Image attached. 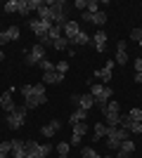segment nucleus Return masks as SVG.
<instances>
[{"mask_svg":"<svg viewBox=\"0 0 142 158\" xmlns=\"http://www.w3.org/2000/svg\"><path fill=\"white\" fill-rule=\"evenodd\" d=\"M90 94L95 97V106H97V109H104L107 102L111 99V94H114V90L109 85H104V83H93V85H90Z\"/></svg>","mask_w":142,"mask_h":158,"instance_id":"f257e3e1","label":"nucleus"},{"mask_svg":"<svg viewBox=\"0 0 142 158\" xmlns=\"http://www.w3.org/2000/svg\"><path fill=\"white\" fill-rule=\"evenodd\" d=\"M47 7H50V14H52V24L54 26H64L67 24V2L64 0H47Z\"/></svg>","mask_w":142,"mask_h":158,"instance_id":"f03ea898","label":"nucleus"},{"mask_svg":"<svg viewBox=\"0 0 142 158\" xmlns=\"http://www.w3.org/2000/svg\"><path fill=\"white\" fill-rule=\"evenodd\" d=\"M26 106H17L12 113H7V127L10 130H19L24 123H26Z\"/></svg>","mask_w":142,"mask_h":158,"instance_id":"7ed1b4c3","label":"nucleus"},{"mask_svg":"<svg viewBox=\"0 0 142 158\" xmlns=\"http://www.w3.org/2000/svg\"><path fill=\"white\" fill-rule=\"evenodd\" d=\"M26 26L31 28V33H33L36 38H41V35H47V33H50V28H52L54 24L52 21H41L38 17H36V19H28Z\"/></svg>","mask_w":142,"mask_h":158,"instance_id":"20e7f679","label":"nucleus"},{"mask_svg":"<svg viewBox=\"0 0 142 158\" xmlns=\"http://www.w3.org/2000/svg\"><path fill=\"white\" fill-rule=\"evenodd\" d=\"M43 59H45V47H43V45H38V43H36V45H33V47H31V50L26 52V57H24V61H26L28 66L41 64Z\"/></svg>","mask_w":142,"mask_h":158,"instance_id":"39448f33","label":"nucleus"},{"mask_svg":"<svg viewBox=\"0 0 142 158\" xmlns=\"http://www.w3.org/2000/svg\"><path fill=\"white\" fill-rule=\"evenodd\" d=\"M71 102L76 104V109H83V111H90L95 106V97L93 94H71Z\"/></svg>","mask_w":142,"mask_h":158,"instance_id":"423d86ee","label":"nucleus"},{"mask_svg":"<svg viewBox=\"0 0 142 158\" xmlns=\"http://www.w3.org/2000/svg\"><path fill=\"white\" fill-rule=\"evenodd\" d=\"M114 66H116V61L109 59L107 64L102 66V69H97V71H95V78L102 80V83H111V76H114Z\"/></svg>","mask_w":142,"mask_h":158,"instance_id":"0eeeda50","label":"nucleus"},{"mask_svg":"<svg viewBox=\"0 0 142 158\" xmlns=\"http://www.w3.org/2000/svg\"><path fill=\"white\" fill-rule=\"evenodd\" d=\"M81 31H83V28L78 26V21H74V19H69L67 24L62 26V33H64V38H67L69 43H71V40H74V38H76V35H78Z\"/></svg>","mask_w":142,"mask_h":158,"instance_id":"6e6552de","label":"nucleus"},{"mask_svg":"<svg viewBox=\"0 0 142 158\" xmlns=\"http://www.w3.org/2000/svg\"><path fill=\"white\" fill-rule=\"evenodd\" d=\"M116 64H121V66H126L128 64V43L126 40H118L116 43Z\"/></svg>","mask_w":142,"mask_h":158,"instance_id":"1a4fd4ad","label":"nucleus"},{"mask_svg":"<svg viewBox=\"0 0 142 158\" xmlns=\"http://www.w3.org/2000/svg\"><path fill=\"white\" fill-rule=\"evenodd\" d=\"M83 17V21H90V24H95V26H104L107 24V12H95V14H90V12H83L81 14Z\"/></svg>","mask_w":142,"mask_h":158,"instance_id":"9d476101","label":"nucleus"},{"mask_svg":"<svg viewBox=\"0 0 142 158\" xmlns=\"http://www.w3.org/2000/svg\"><path fill=\"white\" fill-rule=\"evenodd\" d=\"M41 83H45V85H59V83H64V73H59L57 69H54V71H47V73H43Z\"/></svg>","mask_w":142,"mask_h":158,"instance_id":"9b49d317","label":"nucleus"},{"mask_svg":"<svg viewBox=\"0 0 142 158\" xmlns=\"http://www.w3.org/2000/svg\"><path fill=\"white\" fill-rule=\"evenodd\" d=\"M93 45L97 52H104L107 50V33H104V28H100V31H95L93 35Z\"/></svg>","mask_w":142,"mask_h":158,"instance_id":"f8f14e48","label":"nucleus"},{"mask_svg":"<svg viewBox=\"0 0 142 158\" xmlns=\"http://www.w3.org/2000/svg\"><path fill=\"white\" fill-rule=\"evenodd\" d=\"M45 102H47L45 94H31V97L24 99V106H26L28 111H31V109H38V106H43Z\"/></svg>","mask_w":142,"mask_h":158,"instance_id":"ddd939ff","label":"nucleus"},{"mask_svg":"<svg viewBox=\"0 0 142 158\" xmlns=\"http://www.w3.org/2000/svg\"><path fill=\"white\" fill-rule=\"evenodd\" d=\"M0 97H2V111L12 113L14 109H17V104L12 102V97H14V90H5V92L0 94Z\"/></svg>","mask_w":142,"mask_h":158,"instance_id":"4468645a","label":"nucleus"},{"mask_svg":"<svg viewBox=\"0 0 142 158\" xmlns=\"http://www.w3.org/2000/svg\"><path fill=\"white\" fill-rule=\"evenodd\" d=\"M59 130H62V120H50L47 125L41 127V135L43 137H52V135H57Z\"/></svg>","mask_w":142,"mask_h":158,"instance_id":"2eb2a0df","label":"nucleus"},{"mask_svg":"<svg viewBox=\"0 0 142 158\" xmlns=\"http://www.w3.org/2000/svg\"><path fill=\"white\" fill-rule=\"evenodd\" d=\"M107 132H109V127H107V123H95V127H93V142H102V139H107Z\"/></svg>","mask_w":142,"mask_h":158,"instance_id":"dca6fc26","label":"nucleus"},{"mask_svg":"<svg viewBox=\"0 0 142 158\" xmlns=\"http://www.w3.org/2000/svg\"><path fill=\"white\" fill-rule=\"evenodd\" d=\"M85 120H88V111L76 109V111L71 113V125H76V123H85Z\"/></svg>","mask_w":142,"mask_h":158,"instance_id":"f3484780","label":"nucleus"},{"mask_svg":"<svg viewBox=\"0 0 142 158\" xmlns=\"http://www.w3.org/2000/svg\"><path fill=\"white\" fill-rule=\"evenodd\" d=\"M24 151H26V156L28 153H38L41 151V144L36 139H24Z\"/></svg>","mask_w":142,"mask_h":158,"instance_id":"a211bd4d","label":"nucleus"},{"mask_svg":"<svg viewBox=\"0 0 142 158\" xmlns=\"http://www.w3.org/2000/svg\"><path fill=\"white\" fill-rule=\"evenodd\" d=\"M104 120H107V127H118L121 113H104Z\"/></svg>","mask_w":142,"mask_h":158,"instance_id":"6ab92c4d","label":"nucleus"},{"mask_svg":"<svg viewBox=\"0 0 142 158\" xmlns=\"http://www.w3.org/2000/svg\"><path fill=\"white\" fill-rule=\"evenodd\" d=\"M118 151H123L126 156H130V153H135V142H133V139H126V142H121V146H118Z\"/></svg>","mask_w":142,"mask_h":158,"instance_id":"aec40b11","label":"nucleus"},{"mask_svg":"<svg viewBox=\"0 0 142 158\" xmlns=\"http://www.w3.org/2000/svg\"><path fill=\"white\" fill-rule=\"evenodd\" d=\"M102 113H121V104H118V102H114V99H109L107 106L102 109Z\"/></svg>","mask_w":142,"mask_h":158,"instance_id":"412c9836","label":"nucleus"},{"mask_svg":"<svg viewBox=\"0 0 142 158\" xmlns=\"http://www.w3.org/2000/svg\"><path fill=\"white\" fill-rule=\"evenodd\" d=\"M17 14H21V17H28V14H31L28 0H17Z\"/></svg>","mask_w":142,"mask_h":158,"instance_id":"4be33fe9","label":"nucleus"},{"mask_svg":"<svg viewBox=\"0 0 142 158\" xmlns=\"http://www.w3.org/2000/svg\"><path fill=\"white\" fill-rule=\"evenodd\" d=\"M69 45H71V43H69V40L62 35V38H57V40L52 43V50H59V52H64V50H69Z\"/></svg>","mask_w":142,"mask_h":158,"instance_id":"5701e85b","label":"nucleus"},{"mask_svg":"<svg viewBox=\"0 0 142 158\" xmlns=\"http://www.w3.org/2000/svg\"><path fill=\"white\" fill-rule=\"evenodd\" d=\"M88 43H90V35H88L85 31H81L74 40H71V45H88Z\"/></svg>","mask_w":142,"mask_h":158,"instance_id":"b1692460","label":"nucleus"},{"mask_svg":"<svg viewBox=\"0 0 142 158\" xmlns=\"http://www.w3.org/2000/svg\"><path fill=\"white\" fill-rule=\"evenodd\" d=\"M7 38H10V43H12V40H19V35H21V31H19V26H10L7 28Z\"/></svg>","mask_w":142,"mask_h":158,"instance_id":"393cba45","label":"nucleus"},{"mask_svg":"<svg viewBox=\"0 0 142 158\" xmlns=\"http://www.w3.org/2000/svg\"><path fill=\"white\" fill-rule=\"evenodd\" d=\"M81 156L83 158H102L100 153L95 151V149H90V146H83V149H81Z\"/></svg>","mask_w":142,"mask_h":158,"instance_id":"a878e982","label":"nucleus"},{"mask_svg":"<svg viewBox=\"0 0 142 158\" xmlns=\"http://www.w3.org/2000/svg\"><path fill=\"white\" fill-rule=\"evenodd\" d=\"M88 130H90L88 123H76V125H74V135H78V137H83Z\"/></svg>","mask_w":142,"mask_h":158,"instance_id":"bb28decb","label":"nucleus"},{"mask_svg":"<svg viewBox=\"0 0 142 158\" xmlns=\"http://www.w3.org/2000/svg\"><path fill=\"white\" fill-rule=\"evenodd\" d=\"M69 149H71L69 142H59L57 144V156H69Z\"/></svg>","mask_w":142,"mask_h":158,"instance_id":"cd10ccee","label":"nucleus"},{"mask_svg":"<svg viewBox=\"0 0 142 158\" xmlns=\"http://www.w3.org/2000/svg\"><path fill=\"white\" fill-rule=\"evenodd\" d=\"M128 118L135 120V123H142V109H130V111H128Z\"/></svg>","mask_w":142,"mask_h":158,"instance_id":"c85d7f7f","label":"nucleus"},{"mask_svg":"<svg viewBox=\"0 0 142 158\" xmlns=\"http://www.w3.org/2000/svg\"><path fill=\"white\" fill-rule=\"evenodd\" d=\"M38 66L43 69V73H47V71H54V69H57V64H52L50 59H43V61H41Z\"/></svg>","mask_w":142,"mask_h":158,"instance_id":"c756f323","label":"nucleus"},{"mask_svg":"<svg viewBox=\"0 0 142 158\" xmlns=\"http://www.w3.org/2000/svg\"><path fill=\"white\" fill-rule=\"evenodd\" d=\"M130 40H135L137 45L142 47V31L140 28H133V31H130Z\"/></svg>","mask_w":142,"mask_h":158,"instance_id":"7c9ffc66","label":"nucleus"},{"mask_svg":"<svg viewBox=\"0 0 142 158\" xmlns=\"http://www.w3.org/2000/svg\"><path fill=\"white\" fill-rule=\"evenodd\" d=\"M47 35H50V38H52V40L62 38V35H64V33H62V26H52V28H50V33H47Z\"/></svg>","mask_w":142,"mask_h":158,"instance_id":"2f4dec72","label":"nucleus"},{"mask_svg":"<svg viewBox=\"0 0 142 158\" xmlns=\"http://www.w3.org/2000/svg\"><path fill=\"white\" fill-rule=\"evenodd\" d=\"M7 14H12V12H17V0H7L5 2V7H2Z\"/></svg>","mask_w":142,"mask_h":158,"instance_id":"473e14b6","label":"nucleus"},{"mask_svg":"<svg viewBox=\"0 0 142 158\" xmlns=\"http://www.w3.org/2000/svg\"><path fill=\"white\" fill-rule=\"evenodd\" d=\"M85 12H90V14L100 12V2H97V0H88V10H85Z\"/></svg>","mask_w":142,"mask_h":158,"instance_id":"72a5a7b5","label":"nucleus"},{"mask_svg":"<svg viewBox=\"0 0 142 158\" xmlns=\"http://www.w3.org/2000/svg\"><path fill=\"white\" fill-rule=\"evenodd\" d=\"M52 43L54 40L50 38V35H41V38H38V45H43V47H52Z\"/></svg>","mask_w":142,"mask_h":158,"instance_id":"f704fd0d","label":"nucleus"},{"mask_svg":"<svg viewBox=\"0 0 142 158\" xmlns=\"http://www.w3.org/2000/svg\"><path fill=\"white\" fill-rule=\"evenodd\" d=\"M128 132H133V135H142V123H130V127H128Z\"/></svg>","mask_w":142,"mask_h":158,"instance_id":"c9c22d12","label":"nucleus"},{"mask_svg":"<svg viewBox=\"0 0 142 158\" xmlns=\"http://www.w3.org/2000/svg\"><path fill=\"white\" fill-rule=\"evenodd\" d=\"M0 151H2V153H10V156H12V142H0Z\"/></svg>","mask_w":142,"mask_h":158,"instance_id":"e433bc0d","label":"nucleus"},{"mask_svg":"<svg viewBox=\"0 0 142 158\" xmlns=\"http://www.w3.org/2000/svg\"><path fill=\"white\" fill-rule=\"evenodd\" d=\"M74 7H76V10H81V14H83L85 10H88V0H76Z\"/></svg>","mask_w":142,"mask_h":158,"instance_id":"4c0bfd02","label":"nucleus"},{"mask_svg":"<svg viewBox=\"0 0 142 158\" xmlns=\"http://www.w3.org/2000/svg\"><path fill=\"white\" fill-rule=\"evenodd\" d=\"M33 94H45V83H36L33 85Z\"/></svg>","mask_w":142,"mask_h":158,"instance_id":"58836bf2","label":"nucleus"},{"mask_svg":"<svg viewBox=\"0 0 142 158\" xmlns=\"http://www.w3.org/2000/svg\"><path fill=\"white\" fill-rule=\"evenodd\" d=\"M41 153H43V156H50V153H52V144H41Z\"/></svg>","mask_w":142,"mask_h":158,"instance_id":"ea45409f","label":"nucleus"},{"mask_svg":"<svg viewBox=\"0 0 142 158\" xmlns=\"http://www.w3.org/2000/svg\"><path fill=\"white\" fill-rule=\"evenodd\" d=\"M21 94H24V99L31 97V94H33V85H24L21 87Z\"/></svg>","mask_w":142,"mask_h":158,"instance_id":"a19ab883","label":"nucleus"},{"mask_svg":"<svg viewBox=\"0 0 142 158\" xmlns=\"http://www.w3.org/2000/svg\"><path fill=\"white\" fill-rule=\"evenodd\" d=\"M57 71H59V73H67L69 71V61H57Z\"/></svg>","mask_w":142,"mask_h":158,"instance_id":"79ce46f5","label":"nucleus"},{"mask_svg":"<svg viewBox=\"0 0 142 158\" xmlns=\"http://www.w3.org/2000/svg\"><path fill=\"white\" fill-rule=\"evenodd\" d=\"M81 139L83 137H78V135H71V142H69V144H71V146H78V144H81Z\"/></svg>","mask_w":142,"mask_h":158,"instance_id":"37998d69","label":"nucleus"},{"mask_svg":"<svg viewBox=\"0 0 142 158\" xmlns=\"http://www.w3.org/2000/svg\"><path fill=\"white\" fill-rule=\"evenodd\" d=\"M10 43V38H7V33L5 31H0V45H7Z\"/></svg>","mask_w":142,"mask_h":158,"instance_id":"c03bdc74","label":"nucleus"},{"mask_svg":"<svg viewBox=\"0 0 142 158\" xmlns=\"http://www.w3.org/2000/svg\"><path fill=\"white\" fill-rule=\"evenodd\" d=\"M133 64H135V71H137V73H142V59H135Z\"/></svg>","mask_w":142,"mask_h":158,"instance_id":"a18cd8bd","label":"nucleus"},{"mask_svg":"<svg viewBox=\"0 0 142 158\" xmlns=\"http://www.w3.org/2000/svg\"><path fill=\"white\" fill-rule=\"evenodd\" d=\"M26 158H45V156H43V153L41 151H38V153H28V156Z\"/></svg>","mask_w":142,"mask_h":158,"instance_id":"49530a36","label":"nucleus"},{"mask_svg":"<svg viewBox=\"0 0 142 158\" xmlns=\"http://www.w3.org/2000/svg\"><path fill=\"white\" fill-rule=\"evenodd\" d=\"M114 158H128V156H126L123 151H116V156H114Z\"/></svg>","mask_w":142,"mask_h":158,"instance_id":"de8ad7c7","label":"nucleus"},{"mask_svg":"<svg viewBox=\"0 0 142 158\" xmlns=\"http://www.w3.org/2000/svg\"><path fill=\"white\" fill-rule=\"evenodd\" d=\"M0 158H12V156H10V153H2V151H0Z\"/></svg>","mask_w":142,"mask_h":158,"instance_id":"09e8293b","label":"nucleus"},{"mask_svg":"<svg viewBox=\"0 0 142 158\" xmlns=\"http://www.w3.org/2000/svg\"><path fill=\"white\" fill-rule=\"evenodd\" d=\"M2 59H5V52H2V50H0V61H2Z\"/></svg>","mask_w":142,"mask_h":158,"instance_id":"8fccbe9b","label":"nucleus"},{"mask_svg":"<svg viewBox=\"0 0 142 158\" xmlns=\"http://www.w3.org/2000/svg\"><path fill=\"white\" fill-rule=\"evenodd\" d=\"M0 109H2V97H0Z\"/></svg>","mask_w":142,"mask_h":158,"instance_id":"3c124183","label":"nucleus"},{"mask_svg":"<svg viewBox=\"0 0 142 158\" xmlns=\"http://www.w3.org/2000/svg\"><path fill=\"white\" fill-rule=\"evenodd\" d=\"M104 158H114V156H104Z\"/></svg>","mask_w":142,"mask_h":158,"instance_id":"603ef678","label":"nucleus"},{"mask_svg":"<svg viewBox=\"0 0 142 158\" xmlns=\"http://www.w3.org/2000/svg\"><path fill=\"white\" fill-rule=\"evenodd\" d=\"M140 31H142V26H140Z\"/></svg>","mask_w":142,"mask_h":158,"instance_id":"864d4df0","label":"nucleus"}]
</instances>
